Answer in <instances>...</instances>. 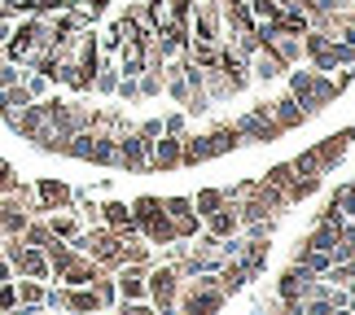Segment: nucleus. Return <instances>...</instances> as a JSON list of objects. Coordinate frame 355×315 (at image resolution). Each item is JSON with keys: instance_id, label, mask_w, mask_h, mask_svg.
Masks as SVG:
<instances>
[{"instance_id": "nucleus-20", "label": "nucleus", "mask_w": 355, "mask_h": 315, "mask_svg": "<svg viewBox=\"0 0 355 315\" xmlns=\"http://www.w3.org/2000/svg\"><path fill=\"white\" fill-rule=\"evenodd\" d=\"M49 232H53L58 241H71L75 232H79V219H75V215H49Z\"/></svg>"}, {"instance_id": "nucleus-21", "label": "nucleus", "mask_w": 355, "mask_h": 315, "mask_svg": "<svg viewBox=\"0 0 355 315\" xmlns=\"http://www.w3.org/2000/svg\"><path fill=\"white\" fill-rule=\"evenodd\" d=\"M329 201H334V206L343 210L347 219H355V184H338L334 193H329Z\"/></svg>"}, {"instance_id": "nucleus-13", "label": "nucleus", "mask_w": 355, "mask_h": 315, "mask_svg": "<svg viewBox=\"0 0 355 315\" xmlns=\"http://www.w3.org/2000/svg\"><path fill=\"white\" fill-rule=\"evenodd\" d=\"M211 136V145H215V154H237V149H245V136L237 132V123H215V127L207 132Z\"/></svg>"}, {"instance_id": "nucleus-23", "label": "nucleus", "mask_w": 355, "mask_h": 315, "mask_svg": "<svg viewBox=\"0 0 355 315\" xmlns=\"http://www.w3.org/2000/svg\"><path fill=\"white\" fill-rule=\"evenodd\" d=\"M114 97H119V105H136V101H141V88H136V79H132V75H119Z\"/></svg>"}, {"instance_id": "nucleus-4", "label": "nucleus", "mask_w": 355, "mask_h": 315, "mask_svg": "<svg viewBox=\"0 0 355 315\" xmlns=\"http://www.w3.org/2000/svg\"><path fill=\"white\" fill-rule=\"evenodd\" d=\"M189 35L198 44H224V13L220 0H198L193 13H189Z\"/></svg>"}, {"instance_id": "nucleus-22", "label": "nucleus", "mask_w": 355, "mask_h": 315, "mask_svg": "<svg viewBox=\"0 0 355 315\" xmlns=\"http://www.w3.org/2000/svg\"><path fill=\"white\" fill-rule=\"evenodd\" d=\"M211 97H207V88H202V92H189V101H184V114L189 118H202V114H211Z\"/></svg>"}, {"instance_id": "nucleus-7", "label": "nucleus", "mask_w": 355, "mask_h": 315, "mask_svg": "<svg viewBox=\"0 0 355 315\" xmlns=\"http://www.w3.org/2000/svg\"><path fill=\"white\" fill-rule=\"evenodd\" d=\"M114 145H119V162H114L119 171H149V141H141L136 132H123Z\"/></svg>"}, {"instance_id": "nucleus-19", "label": "nucleus", "mask_w": 355, "mask_h": 315, "mask_svg": "<svg viewBox=\"0 0 355 315\" xmlns=\"http://www.w3.org/2000/svg\"><path fill=\"white\" fill-rule=\"evenodd\" d=\"M136 88H141V101H154V97H162L167 79H162L158 71H141V75H136Z\"/></svg>"}, {"instance_id": "nucleus-25", "label": "nucleus", "mask_w": 355, "mask_h": 315, "mask_svg": "<svg viewBox=\"0 0 355 315\" xmlns=\"http://www.w3.org/2000/svg\"><path fill=\"white\" fill-rule=\"evenodd\" d=\"M189 92H193V88H189V84H184V75H180V79H167V88H162V97H171L175 105H184V101H189Z\"/></svg>"}, {"instance_id": "nucleus-31", "label": "nucleus", "mask_w": 355, "mask_h": 315, "mask_svg": "<svg viewBox=\"0 0 355 315\" xmlns=\"http://www.w3.org/2000/svg\"><path fill=\"white\" fill-rule=\"evenodd\" d=\"M220 5H224V0H220Z\"/></svg>"}, {"instance_id": "nucleus-15", "label": "nucleus", "mask_w": 355, "mask_h": 315, "mask_svg": "<svg viewBox=\"0 0 355 315\" xmlns=\"http://www.w3.org/2000/svg\"><path fill=\"white\" fill-rule=\"evenodd\" d=\"M220 206H228V193H224V188H202V193L193 197V210H198V219L215 215Z\"/></svg>"}, {"instance_id": "nucleus-10", "label": "nucleus", "mask_w": 355, "mask_h": 315, "mask_svg": "<svg viewBox=\"0 0 355 315\" xmlns=\"http://www.w3.org/2000/svg\"><path fill=\"white\" fill-rule=\"evenodd\" d=\"M268 109H272V118H277V127H281V132H294V127H303V123H307L303 105H298L290 92H281L277 101H268Z\"/></svg>"}, {"instance_id": "nucleus-24", "label": "nucleus", "mask_w": 355, "mask_h": 315, "mask_svg": "<svg viewBox=\"0 0 355 315\" xmlns=\"http://www.w3.org/2000/svg\"><path fill=\"white\" fill-rule=\"evenodd\" d=\"M198 0H167V9H162V18L167 22H189V13H193Z\"/></svg>"}, {"instance_id": "nucleus-1", "label": "nucleus", "mask_w": 355, "mask_h": 315, "mask_svg": "<svg viewBox=\"0 0 355 315\" xmlns=\"http://www.w3.org/2000/svg\"><path fill=\"white\" fill-rule=\"evenodd\" d=\"M285 75H290V97L303 105L307 118L324 114V109L338 101V92L351 84V71H343L338 79H329V75H320V71H298V66H290Z\"/></svg>"}, {"instance_id": "nucleus-28", "label": "nucleus", "mask_w": 355, "mask_h": 315, "mask_svg": "<svg viewBox=\"0 0 355 315\" xmlns=\"http://www.w3.org/2000/svg\"><path fill=\"white\" fill-rule=\"evenodd\" d=\"M22 180H18V175H13V167H9V162L5 158H0V193H13V188H18Z\"/></svg>"}, {"instance_id": "nucleus-5", "label": "nucleus", "mask_w": 355, "mask_h": 315, "mask_svg": "<svg viewBox=\"0 0 355 315\" xmlns=\"http://www.w3.org/2000/svg\"><path fill=\"white\" fill-rule=\"evenodd\" d=\"M237 123V132L245 136V145H272V141H281V127H277V118H272V109H268V101H259L254 109H245L241 118H233Z\"/></svg>"}, {"instance_id": "nucleus-9", "label": "nucleus", "mask_w": 355, "mask_h": 315, "mask_svg": "<svg viewBox=\"0 0 355 315\" xmlns=\"http://www.w3.org/2000/svg\"><path fill=\"white\" fill-rule=\"evenodd\" d=\"M180 167V136L162 132L158 141H149V171H175Z\"/></svg>"}, {"instance_id": "nucleus-17", "label": "nucleus", "mask_w": 355, "mask_h": 315, "mask_svg": "<svg viewBox=\"0 0 355 315\" xmlns=\"http://www.w3.org/2000/svg\"><path fill=\"white\" fill-rule=\"evenodd\" d=\"M13 294H18V303H22V307H40V303H44V298H49V289H44V285H40V280H31V276L13 285Z\"/></svg>"}, {"instance_id": "nucleus-32", "label": "nucleus", "mask_w": 355, "mask_h": 315, "mask_svg": "<svg viewBox=\"0 0 355 315\" xmlns=\"http://www.w3.org/2000/svg\"><path fill=\"white\" fill-rule=\"evenodd\" d=\"M351 184H355V180H351Z\"/></svg>"}, {"instance_id": "nucleus-6", "label": "nucleus", "mask_w": 355, "mask_h": 315, "mask_svg": "<svg viewBox=\"0 0 355 315\" xmlns=\"http://www.w3.org/2000/svg\"><path fill=\"white\" fill-rule=\"evenodd\" d=\"M75 206V188L62 184V180H40L35 184V215H49V210H71Z\"/></svg>"}, {"instance_id": "nucleus-11", "label": "nucleus", "mask_w": 355, "mask_h": 315, "mask_svg": "<svg viewBox=\"0 0 355 315\" xmlns=\"http://www.w3.org/2000/svg\"><path fill=\"white\" fill-rule=\"evenodd\" d=\"M290 66H285L272 48H259L254 57H250V79H259V84H272V79H281Z\"/></svg>"}, {"instance_id": "nucleus-12", "label": "nucleus", "mask_w": 355, "mask_h": 315, "mask_svg": "<svg viewBox=\"0 0 355 315\" xmlns=\"http://www.w3.org/2000/svg\"><path fill=\"white\" fill-rule=\"evenodd\" d=\"M215 280H220V289H224V294H241V289H245V285H250L254 276L245 271L241 258H224L220 271H215Z\"/></svg>"}, {"instance_id": "nucleus-2", "label": "nucleus", "mask_w": 355, "mask_h": 315, "mask_svg": "<svg viewBox=\"0 0 355 315\" xmlns=\"http://www.w3.org/2000/svg\"><path fill=\"white\" fill-rule=\"evenodd\" d=\"M351 141H355V123L343 127V132H334V136H324V141H316L311 149H303V154L294 158V171L298 175H320V180H324V175H334L338 162L347 158Z\"/></svg>"}, {"instance_id": "nucleus-29", "label": "nucleus", "mask_w": 355, "mask_h": 315, "mask_svg": "<svg viewBox=\"0 0 355 315\" xmlns=\"http://www.w3.org/2000/svg\"><path fill=\"white\" fill-rule=\"evenodd\" d=\"M136 136H141V141H158V136H162V118H145L141 127H136Z\"/></svg>"}, {"instance_id": "nucleus-16", "label": "nucleus", "mask_w": 355, "mask_h": 315, "mask_svg": "<svg viewBox=\"0 0 355 315\" xmlns=\"http://www.w3.org/2000/svg\"><path fill=\"white\" fill-rule=\"evenodd\" d=\"M92 88H97L101 97H114V88H119V62L114 57H101V71L92 79Z\"/></svg>"}, {"instance_id": "nucleus-14", "label": "nucleus", "mask_w": 355, "mask_h": 315, "mask_svg": "<svg viewBox=\"0 0 355 315\" xmlns=\"http://www.w3.org/2000/svg\"><path fill=\"white\" fill-rule=\"evenodd\" d=\"M202 224H207V232H211V237H220V241L233 237V232H241V219H237V206H233V201H228V206H220L215 215H207Z\"/></svg>"}, {"instance_id": "nucleus-27", "label": "nucleus", "mask_w": 355, "mask_h": 315, "mask_svg": "<svg viewBox=\"0 0 355 315\" xmlns=\"http://www.w3.org/2000/svg\"><path fill=\"white\" fill-rule=\"evenodd\" d=\"M162 132H167V136H184L189 132V114H167V118H162Z\"/></svg>"}, {"instance_id": "nucleus-8", "label": "nucleus", "mask_w": 355, "mask_h": 315, "mask_svg": "<svg viewBox=\"0 0 355 315\" xmlns=\"http://www.w3.org/2000/svg\"><path fill=\"white\" fill-rule=\"evenodd\" d=\"M215 71H220V75L228 79V88H233V92H245V88L254 84V79H250V62L237 57V53L228 48V44L220 48V62H215Z\"/></svg>"}, {"instance_id": "nucleus-26", "label": "nucleus", "mask_w": 355, "mask_h": 315, "mask_svg": "<svg viewBox=\"0 0 355 315\" xmlns=\"http://www.w3.org/2000/svg\"><path fill=\"white\" fill-rule=\"evenodd\" d=\"M114 315H158V311L149 307V298H141V303H128V298H123V303H114Z\"/></svg>"}, {"instance_id": "nucleus-18", "label": "nucleus", "mask_w": 355, "mask_h": 315, "mask_svg": "<svg viewBox=\"0 0 355 315\" xmlns=\"http://www.w3.org/2000/svg\"><path fill=\"white\" fill-rule=\"evenodd\" d=\"M207 97H211V105H224V101H233L237 92L228 88V79L220 71H207Z\"/></svg>"}, {"instance_id": "nucleus-30", "label": "nucleus", "mask_w": 355, "mask_h": 315, "mask_svg": "<svg viewBox=\"0 0 355 315\" xmlns=\"http://www.w3.org/2000/svg\"><path fill=\"white\" fill-rule=\"evenodd\" d=\"M9 276H13V267H9V258L0 254V280H9Z\"/></svg>"}, {"instance_id": "nucleus-3", "label": "nucleus", "mask_w": 355, "mask_h": 315, "mask_svg": "<svg viewBox=\"0 0 355 315\" xmlns=\"http://www.w3.org/2000/svg\"><path fill=\"white\" fill-rule=\"evenodd\" d=\"M145 298L158 315H175V303H180V271L171 263H154L145 271Z\"/></svg>"}]
</instances>
